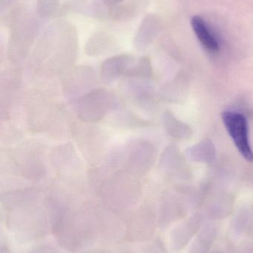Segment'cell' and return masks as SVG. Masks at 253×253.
Instances as JSON below:
<instances>
[{"mask_svg": "<svg viewBox=\"0 0 253 253\" xmlns=\"http://www.w3.org/2000/svg\"><path fill=\"white\" fill-rule=\"evenodd\" d=\"M192 26L199 41L207 50L212 52L218 51L219 50L218 41L211 34L206 23L201 16H193L192 19Z\"/></svg>", "mask_w": 253, "mask_h": 253, "instance_id": "cell-4", "label": "cell"}, {"mask_svg": "<svg viewBox=\"0 0 253 253\" xmlns=\"http://www.w3.org/2000/svg\"><path fill=\"white\" fill-rule=\"evenodd\" d=\"M215 235V227L210 224H206L202 228L199 238L193 243L189 253H207Z\"/></svg>", "mask_w": 253, "mask_h": 253, "instance_id": "cell-6", "label": "cell"}, {"mask_svg": "<svg viewBox=\"0 0 253 253\" xmlns=\"http://www.w3.org/2000/svg\"><path fill=\"white\" fill-rule=\"evenodd\" d=\"M202 221L198 218L185 221L174 229L171 236L172 247L175 251H180L188 244L195 233L200 229Z\"/></svg>", "mask_w": 253, "mask_h": 253, "instance_id": "cell-3", "label": "cell"}, {"mask_svg": "<svg viewBox=\"0 0 253 253\" xmlns=\"http://www.w3.org/2000/svg\"><path fill=\"white\" fill-rule=\"evenodd\" d=\"M133 60L127 56H117L107 60L102 67L103 78L107 81L114 80L117 76L130 69Z\"/></svg>", "mask_w": 253, "mask_h": 253, "instance_id": "cell-5", "label": "cell"}, {"mask_svg": "<svg viewBox=\"0 0 253 253\" xmlns=\"http://www.w3.org/2000/svg\"><path fill=\"white\" fill-rule=\"evenodd\" d=\"M27 253H59L56 250L49 245H41L36 247Z\"/></svg>", "mask_w": 253, "mask_h": 253, "instance_id": "cell-7", "label": "cell"}, {"mask_svg": "<svg viewBox=\"0 0 253 253\" xmlns=\"http://www.w3.org/2000/svg\"><path fill=\"white\" fill-rule=\"evenodd\" d=\"M88 253H110L106 252V251H95V252H90Z\"/></svg>", "mask_w": 253, "mask_h": 253, "instance_id": "cell-8", "label": "cell"}, {"mask_svg": "<svg viewBox=\"0 0 253 253\" xmlns=\"http://www.w3.org/2000/svg\"><path fill=\"white\" fill-rule=\"evenodd\" d=\"M110 97L105 92L98 91L86 98L80 105V111L83 117H97L104 115L105 109L111 105Z\"/></svg>", "mask_w": 253, "mask_h": 253, "instance_id": "cell-2", "label": "cell"}, {"mask_svg": "<svg viewBox=\"0 0 253 253\" xmlns=\"http://www.w3.org/2000/svg\"><path fill=\"white\" fill-rule=\"evenodd\" d=\"M222 120L239 153L248 162H253V153L248 138L246 118L238 113L224 112L222 114Z\"/></svg>", "mask_w": 253, "mask_h": 253, "instance_id": "cell-1", "label": "cell"}]
</instances>
